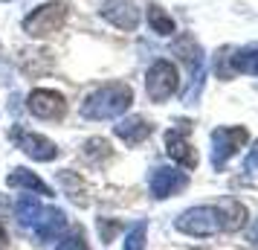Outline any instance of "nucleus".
<instances>
[{
	"label": "nucleus",
	"instance_id": "obj_9",
	"mask_svg": "<svg viewBox=\"0 0 258 250\" xmlns=\"http://www.w3.org/2000/svg\"><path fill=\"white\" fill-rule=\"evenodd\" d=\"M188 186L186 172H177V169H157L151 175V192L154 198H171L177 192H183Z\"/></svg>",
	"mask_w": 258,
	"mask_h": 250
},
{
	"label": "nucleus",
	"instance_id": "obj_17",
	"mask_svg": "<svg viewBox=\"0 0 258 250\" xmlns=\"http://www.w3.org/2000/svg\"><path fill=\"white\" fill-rule=\"evenodd\" d=\"M110 157V143H107V140H90V143L84 145V157H90V160H93V157Z\"/></svg>",
	"mask_w": 258,
	"mask_h": 250
},
{
	"label": "nucleus",
	"instance_id": "obj_21",
	"mask_svg": "<svg viewBox=\"0 0 258 250\" xmlns=\"http://www.w3.org/2000/svg\"><path fill=\"white\" fill-rule=\"evenodd\" d=\"M246 238H249V241H252V244L258 247V221H255L252 227H249V236H246Z\"/></svg>",
	"mask_w": 258,
	"mask_h": 250
},
{
	"label": "nucleus",
	"instance_id": "obj_22",
	"mask_svg": "<svg viewBox=\"0 0 258 250\" xmlns=\"http://www.w3.org/2000/svg\"><path fill=\"white\" fill-rule=\"evenodd\" d=\"M6 247V230H3V224H0V250Z\"/></svg>",
	"mask_w": 258,
	"mask_h": 250
},
{
	"label": "nucleus",
	"instance_id": "obj_16",
	"mask_svg": "<svg viewBox=\"0 0 258 250\" xmlns=\"http://www.w3.org/2000/svg\"><path fill=\"white\" fill-rule=\"evenodd\" d=\"M125 250H145V224H137L125 238Z\"/></svg>",
	"mask_w": 258,
	"mask_h": 250
},
{
	"label": "nucleus",
	"instance_id": "obj_13",
	"mask_svg": "<svg viewBox=\"0 0 258 250\" xmlns=\"http://www.w3.org/2000/svg\"><path fill=\"white\" fill-rule=\"evenodd\" d=\"M218 218H221V230H241L246 224V207L241 201H223L218 207Z\"/></svg>",
	"mask_w": 258,
	"mask_h": 250
},
{
	"label": "nucleus",
	"instance_id": "obj_8",
	"mask_svg": "<svg viewBox=\"0 0 258 250\" xmlns=\"http://www.w3.org/2000/svg\"><path fill=\"white\" fill-rule=\"evenodd\" d=\"M102 18L110 21L116 29H125V32L140 26V9L134 3H128V0H107L102 6Z\"/></svg>",
	"mask_w": 258,
	"mask_h": 250
},
{
	"label": "nucleus",
	"instance_id": "obj_18",
	"mask_svg": "<svg viewBox=\"0 0 258 250\" xmlns=\"http://www.w3.org/2000/svg\"><path fill=\"white\" fill-rule=\"evenodd\" d=\"M119 230H122V224H119V221L99 218V236H102V241H113V236H116Z\"/></svg>",
	"mask_w": 258,
	"mask_h": 250
},
{
	"label": "nucleus",
	"instance_id": "obj_12",
	"mask_svg": "<svg viewBox=\"0 0 258 250\" xmlns=\"http://www.w3.org/2000/svg\"><path fill=\"white\" fill-rule=\"evenodd\" d=\"M21 148H24L29 157H35V160H55V157H58L55 143L47 140V137H41V134H24Z\"/></svg>",
	"mask_w": 258,
	"mask_h": 250
},
{
	"label": "nucleus",
	"instance_id": "obj_20",
	"mask_svg": "<svg viewBox=\"0 0 258 250\" xmlns=\"http://www.w3.org/2000/svg\"><path fill=\"white\" fill-rule=\"evenodd\" d=\"M246 172H249V175H258V143L252 145V152L246 155Z\"/></svg>",
	"mask_w": 258,
	"mask_h": 250
},
{
	"label": "nucleus",
	"instance_id": "obj_19",
	"mask_svg": "<svg viewBox=\"0 0 258 250\" xmlns=\"http://www.w3.org/2000/svg\"><path fill=\"white\" fill-rule=\"evenodd\" d=\"M58 250H90V247H87V241H84L82 233H73V236H67L58 244Z\"/></svg>",
	"mask_w": 258,
	"mask_h": 250
},
{
	"label": "nucleus",
	"instance_id": "obj_5",
	"mask_svg": "<svg viewBox=\"0 0 258 250\" xmlns=\"http://www.w3.org/2000/svg\"><path fill=\"white\" fill-rule=\"evenodd\" d=\"M177 84H180L177 67L171 64V61H165V59L154 61L148 76H145V90H148V96H151V102H165V99L177 90Z\"/></svg>",
	"mask_w": 258,
	"mask_h": 250
},
{
	"label": "nucleus",
	"instance_id": "obj_6",
	"mask_svg": "<svg viewBox=\"0 0 258 250\" xmlns=\"http://www.w3.org/2000/svg\"><path fill=\"white\" fill-rule=\"evenodd\" d=\"M215 70H218L221 79H229L235 73L258 76V44H249L244 49H232V56H226V49H223L221 59H215Z\"/></svg>",
	"mask_w": 258,
	"mask_h": 250
},
{
	"label": "nucleus",
	"instance_id": "obj_15",
	"mask_svg": "<svg viewBox=\"0 0 258 250\" xmlns=\"http://www.w3.org/2000/svg\"><path fill=\"white\" fill-rule=\"evenodd\" d=\"M148 24L157 35H171L174 32V21H171V15H165L160 6H148Z\"/></svg>",
	"mask_w": 258,
	"mask_h": 250
},
{
	"label": "nucleus",
	"instance_id": "obj_4",
	"mask_svg": "<svg viewBox=\"0 0 258 250\" xmlns=\"http://www.w3.org/2000/svg\"><path fill=\"white\" fill-rule=\"evenodd\" d=\"M177 230L195 238L215 236L221 230V218H218V207H195L177 218Z\"/></svg>",
	"mask_w": 258,
	"mask_h": 250
},
{
	"label": "nucleus",
	"instance_id": "obj_10",
	"mask_svg": "<svg viewBox=\"0 0 258 250\" xmlns=\"http://www.w3.org/2000/svg\"><path fill=\"white\" fill-rule=\"evenodd\" d=\"M165 152H168V157H171V160H177L180 166H186V169L198 166V152L188 145L186 128H174V131L165 134Z\"/></svg>",
	"mask_w": 258,
	"mask_h": 250
},
{
	"label": "nucleus",
	"instance_id": "obj_11",
	"mask_svg": "<svg viewBox=\"0 0 258 250\" xmlns=\"http://www.w3.org/2000/svg\"><path fill=\"white\" fill-rule=\"evenodd\" d=\"M113 131H116L119 140H125L128 145H137L151 134V122H145L142 117H128V119H122Z\"/></svg>",
	"mask_w": 258,
	"mask_h": 250
},
{
	"label": "nucleus",
	"instance_id": "obj_14",
	"mask_svg": "<svg viewBox=\"0 0 258 250\" xmlns=\"http://www.w3.org/2000/svg\"><path fill=\"white\" fill-rule=\"evenodd\" d=\"M9 186H24V189H35L38 195H52L47 183L41 178H35L32 172H26V169H18L15 175H9Z\"/></svg>",
	"mask_w": 258,
	"mask_h": 250
},
{
	"label": "nucleus",
	"instance_id": "obj_2",
	"mask_svg": "<svg viewBox=\"0 0 258 250\" xmlns=\"http://www.w3.org/2000/svg\"><path fill=\"white\" fill-rule=\"evenodd\" d=\"M246 140H249V131L241 128V125H232V128H215L212 131V166L223 169L235 155L238 148H244Z\"/></svg>",
	"mask_w": 258,
	"mask_h": 250
},
{
	"label": "nucleus",
	"instance_id": "obj_3",
	"mask_svg": "<svg viewBox=\"0 0 258 250\" xmlns=\"http://www.w3.org/2000/svg\"><path fill=\"white\" fill-rule=\"evenodd\" d=\"M67 21V3H61V0H52V3H44V6H38L35 12L29 15L24 21V29L29 35H52V32H58L61 26Z\"/></svg>",
	"mask_w": 258,
	"mask_h": 250
},
{
	"label": "nucleus",
	"instance_id": "obj_1",
	"mask_svg": "<svg viewBox=\"0 0 258 250\" xmlns=\"http://www.w3.org/2000/svg\"><path fill=\"white\" fill-rule=\"evenodd\" d=\"M134 102V90H131L128 84H105V87H99L96 93H90L84 99L82 105V114L87 119H113L119 114H125Z\"/></svg>",
	"mask_w": 258,
	"mask_h": 250
},
{
	"label": "nucleus",
	"instance_id": "obj_7",
	"mask_svg": "<svg viewBox=\"0 0 258 250\" xmlns=\"http://www.w3.org/2000/svg\"><path fill=\"white\" fill-rule=\"evenodd\" d=\"M26 108L35 114L38 119H58L67 111V102L58 90H32L26 99Z\"/></svg>",
	"mask_w": 258,
	"mask_h": 250
}]
</instances>
